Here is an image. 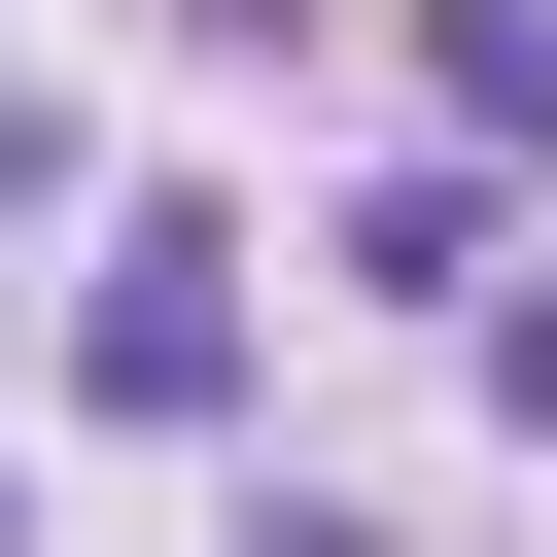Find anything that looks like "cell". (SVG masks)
<instances>
[{"mask_svg": "<svg viewBox=\"0 0 557 557\" xmlns=\"http://www.w3.org/2000/svg\"><path fill=\"white\" fill-rule=\"evenodd\" d=\"M70 383H104V418H244V209H104Z\"/></svg>", "mask_w": 557, "mask_h": 557, "instance_id": "6da1fadb", "label": "cell"}, {"mask_svg": "<svg viewBox=\"0 0 557 557\" xmlns=\"http://www.w3.org/2000/svg\"><path fill=\"white\" fill-rule=\"evenodd\" d=\"M418 70H453V139H557V0H418Z\"/></svg>", "mask_w": 557, "mask_h": 557, "instance_id": "7a4b0ae2", "label": "cell"}, {"mask_svg": "<svg viewBox=\"0 0 557 557\" xmlns=\"http://www.w3.org/2000/svg\"><path fill=\"white\" fill-rule=\"evenodd\" d=\"M487 418H557V278H522V313H487Z\"/></svg>", "mask_w": 557, "mask_h": 557, "instance_id": "3957f363", "label": "cell"}, {"mask_svg": "<svg viewBox=\"0 0 557 557\" xmlns=\"http://www.w3.org/2000/svg\"><path fill=\"white\" fill-rule=\"evenodd\" d=\"M0 209H35V104H0Z\"/></svg>", "mask_w": 557, "mask_h": 557, "instance_id": "277c9868", "label": "cell"}]
</instances>
